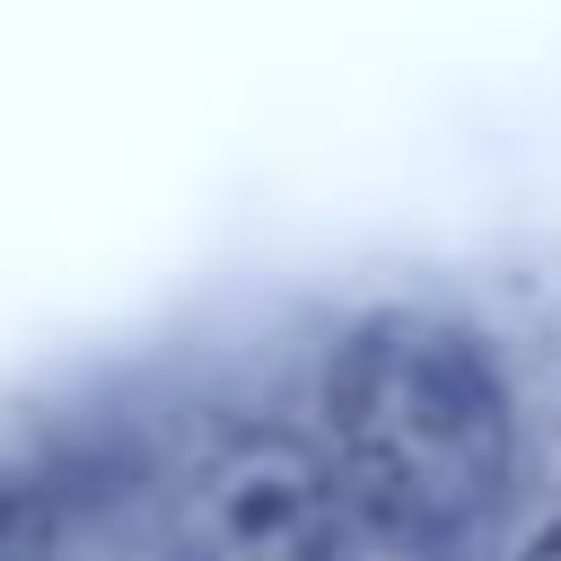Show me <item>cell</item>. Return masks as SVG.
<instances>
[{
	"mask_svg": "<svg viewBox=\"0 0 561 561\" xmlns=\"http://www.w3.org/2000/svg\"><path fill=\"white\" fill-rule=\"evenodd\" d=\"M316 456L359 535L403 561H473L517 482L508 377L456 316L377 307L333 342Z\"/></svg>",
	"mask_w": 561,
	"mask_h": 561,
	"instance_id": "6da1fadb",
	"label": "cell"
},
{
	"mask_svg": "<svg viewBox=\"0 0 561 561\" xmlns=\"http://www.w3.org/2000/svg\"><path fill=\"white\" fill-rule=\"evenodd\" d=\"M351 508L289 430H228L175 500V561H351Z\"/></svg>",
	"mask_w": 561,
	"mask_h": 561,
	"instance_id": "7a4b0ae2",
	"label": "cell"
},
{
	"mask_svg": "<svg viewBox=\"0 0 561 561\" xmlns=\"http://www.w3.org/2000/svg\"><path fill=\"white\" fill-rule=\"evenodd\" d=\"M517 561H561V526H543V535H535V543H526Z\"/></svg>",
	"mask_w": 561,
	"mask_h": 561,
	"instance_id": "3957f363",
	"label": "cell"
}]
</instances>
